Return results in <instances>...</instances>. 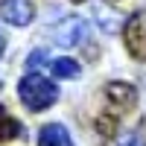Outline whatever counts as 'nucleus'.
Returning a JSON list of instances; mask_svg holds the SVG:
<instances>
[{
  "mask_svg": "<svg viewBox=\"0 0 146 146\" xmlns=\"http://www.w3.org/2000/svg\"><path fill=\"white\" fill-rule=\"evenodd\" d=\"M18 96L21 102L29 108V111H47L56 100H58V85H53L47 76L41 73H27L21 82H18Z\"/></svg>",
  "mask_w": 146,
  "mask_h": 146,
  "instance_id": "f257e3e1",
  "label": "nucleus"
},
{
  "mask_svg": "<svg viewBox=\"0 0 146 146\" xmlns=\"http://www.w3.org/2000/svg\"><path fill=\"white\" fill-rule=\"evenodd\" d=\"M105 111L102 114H108V117H114V120H120V117H126L131 108L137 105V88L131 82H123V79H111L105 85Z\"/></svg>",
  "mask_w": 146,
  "mask_h": 146,
  "instance_id": "f03ea898",
  "label": "nucleus"
},
{
  "mask_svg": "<svg viewBox=\"0 0 146 146\" xmlns=\"http://www.w3.org/2000/svg\"><path fill=\"white\" fill-rule=\"evenodd\" d=\"M123 41H126V53L135 62H146V9L135 12L126 27H123Z\"/></svg>",
  "mask_w": 146,
  "mask_h": 146,
  "instance_id": "7ed1b4c3",
  "label": "nucleus"
},
{
  "mask_svg": "<svg viewBox=\"0 0 146 146\" xmlns=\"http://www.w3.org/2000/svg\"><path fill=\"white\" fill-rule=\"evenodd\" d=\"M85 38H88V21L82 15H70L56 27V44L70 50V47H79Z\"/></svg>",
  "mask_w": 146,
  "mask_h": 146,
  "instance_id": "20e7f679",
  "label": "nucleus"
},
{
  "mask_svg": "<svg viewBox=\"0 0 146 146\" xmlns=\"http://www.w3.org/2000/svg\"><path fill=\"white\" fill-rule=\"evenodd\" d=\"M0 18L12 27H27L35 18V6H32V0H3L0 3Z\"/></svg>",
  "mask_w": 146,
  "mask_h": 146,
  "instance_id": "39448f33",
  "label": "nucleus"
},
{
  "mask_svg": "<svg viewBox=\"0 0 146 146\" xmlns=\"http://www.w3.org/2000/svg\"><path fill=\"white\" fill-rule=\"evenodd\" d=\"M94 18H96V23H100V29L105 35H114L123 27V15L111 6H105V3H94Z\"/></svg>",
  "mask_w": 146,
  "mask_h": 146,
  "instance_id": "423d86ee",
  "label": "nucleus"
},
{
  "mask_svg": "<svg viewBox=\"0 0 146 146\" xmlns=\"http://www.w3.org/2000/svg\"><path fill=\"white\" fill-rule=\"evenodd\" d=\"M38 146H73V137L62 123H47L38 131Z\"/></svg>",
  "mask_w": 146,
  "mask_h": 146,
  "instance_id": "0eeeda50",
  "label": "nucleus"
},
{
  "mask_svg": "<svg viewBox=\"0 0 146 146\" xmlns=\"http://www.w3.org/2000/svg\"><path fill=\"white\" fill-rule=\"evenodd\" d=\"M21 135V123L15 117H12L3 105H0V143H6V140H15Z\"/></svg>",
  "mask_w": 146,
  "mask_h": 146,
  "instance_id": "6e6552de",
  "label": "nucleus"
},
{
  "mask_svg": "<svg viewBox=\"0 0 146 146\" xmlns=\"http://www.w3.org/2000/svg\"><path fill=\"white\" fill-rule=\"evenodd\" d=\"M50 67H53L56 79H73V76H79V62H73V58H67V56L50 62Z\"/></svg>",
  "mask_w": 146,
  "mask_h": 146,
  "instance_id": "1a4fd4ad",
  "label": "nucleus"
},
{
  "mask_svg": "<svg viewBox=\"0 0 146 146\" xmlns=\"http://www.w3.org/2000/svg\"><path fill=\"white\" fill-rule=\"evenodd\" d=\"M47 62V50H35V53H29V58H27V67L32 70V67H41Z\"/></svg>",
  "mask_w": 146,
  "mask_h": 146,
  "instance_id": "9d476101",
  "label": "nucleus"
},
{
  "mask_svg": "<svg viewBox=\"0 0 146 146\" xmlns=\"http://www.w3.org/2000/svg\"><path fill=\"white\" fill-rule=\"evenodd\" d=\"M3 53H6V35L0 32V58H3Z\"/></svg>",
  "mask_w": 146,
  "mask_h": 146,
  "instance_id": "9b49d317",
  "label": "nucleus"
},
{
  "mask_svg": "<svg viewBox=\"0 0 146 146\" xmlns=\"http://www.w3.org/2000/svg\"><path fill=\"white\" fill-rule=\"evenodd\" d=\"M70 3H85V0H70Z\"/></svg>",
  "mask_w": 146,
  "mask_h": 146,
  "instance_id": "f8f14e48",
  "label": "nucleus"
}]
</instances>
